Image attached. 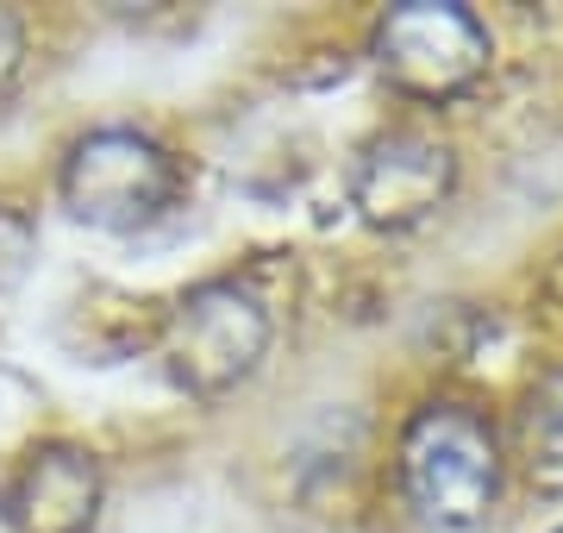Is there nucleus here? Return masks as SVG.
I'll return each mask as SVG.
<instances>
[{
  "mask_svg": "<svg viewBox=\"0 0 563 533\" xmlns=\"http://www.w3.org/2000/svg\"><path fill=\"white\" fill-rule=\"evenodd\" d=\"M501 433L470 402H420L395 439V477L407 509L439 533H476L501 502Z\"/></svg>",
  "mask_w": 563,
  "mask_h": 533,
  "instance_id": "1",
  "label": "nucleus"
},
{
  "mask_svg": "<svg viewBox=\"0 0 563 533\" xmlns=\"http://www.w3.org/2000/svg\"><path fill=\"white\" fill-rule=\"evenodd\" d=\"M176 151L144 126H88L57 164V202L95 232H132L176 202Z\"/></svg>",
  "mask_w": 563,
  "mask_h": 533,
  "instance_id": "2",
  "label": "nucleus"
},
{
  "mask_svg": "<svg viewBox=\"0 0 563 533\" xmlns=\"http://www.w3.org/2000/svg\"><path fill=\"white\" fill-rule=\"evenodd\" d=\"M163 365L188 395H225L263 365L269 351V308L232 276L181 289L163 314Z\"/></svg>",
  "mask_w": 563,
  "mask_h": 533,
  "instance_id": "3",
  "label": "nucleus"
},
{
  "mask_svg": "<svg viewBox=\"0 0 563 533\" xmlns=\"http://www.w3.org/2000/svg\"><path fill=\"white\" fill-rule=\"evenodd\" d=\"M369 57L407 101H457L488 76L495 39L457 0H401L369 32Z\"/></svg>",
  "mask_w": 563,
  "mask_h": 533,
  "instance_id": "4",
  "label": "nucleus"
},
{
  "mask_svg": "<svg viewBox=\"0 0 563 533\" xmlns=\"http://www.w3.org/2000/svg\"><path fill=\"white\" fill-rule=\"evenodd\" d=\"M457 188V151L420 126H388L357 151L351 164V207L383 232L432 220Z\"/></svg>",
  "mask_w": 563,
  "mask_h": 533,
  "instance_id": "5",
  "label": "nucleus"
},
{
  "mask_svg": "<svg viewBox=\"0 0 563 533\" xmlns=\"http://www.w3.org/2000/svg\"><path fill=\"white\" fill-rule=\"evenodd\" d=\"M101 458L88 446L51 439L20 458V471L0 490V514L13 533H88L101 514Z\"/></svg>",
  "mask_w": 563,
  "mask_h": 533,
  "instance_id": "6",
  "label": "nucleus"
},
{
  "mask_svg": "<svg viewBox=\"0 0 563 533\" xmlns=\"http://www.w3.org/2000/svg\"><path fill=\"white\" fill-rule=\"evenodd\" d=\"M520 452H526V471H532V483L563 490V370H551L539 390L526 395Z\"/></svg>",
  "mask_w": 563,
  "mask_h": 533,
  "instance_id": "7",
  "label": "nucleus"
},
{
  "mask_svg": "<svg viewBox=\"0 0 563 533\" xmlns=\"http://www.w3.org/2000/svg\"><path fill=\"white\" fill-rule=\"evenodd\" d=\"M32 258H38V220H32L20 202L0 195V295L25 283Z\"/></svg>",
  "mask_w": 563,
  "mask_h": 533,
  "instance_id": "8",
  "label": "nucleus"
},
{
  "mask_svg": "<svg viewBox=\"0 0 563 533\" xmlns=\"http://www.w3.org/2000/svg\"><path fill=\"white\" fill-rule=\"evenodd\" d=\"M20 57H25V25L0 7V88L13 83V69H20Z\"/></svg>",
  "mask_w": 563,
  "mask_h": 533,
  "instance_id": "9",
  "label": "nucleus"
},
{
  "mask_svg": "<svg viewBox=\"0 0 563 533\" xmlns=\"http://www.w3.org/2000/svg\"><path fill=\"white\" fill-rule=\"evenodd\" d=\"M558 533H563V527H558Z\"/></svg>",
  "mask_w": 563,
  "mask_h": 533,
  "instance_id": "10",
  "label": "nucleus"
}]
</instances>
